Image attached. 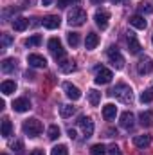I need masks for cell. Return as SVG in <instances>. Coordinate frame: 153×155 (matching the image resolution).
Listing matches in <instances>:
<instances>
[{"mask_svg":"<svg viewBox=\"0 0 153 155\" xmlns=\"http://www.w3.org/2000/svg\"><path fill=\"white\" fill-rule=\"evenodd\" d=\"M110 94L114 97H117L121 103H124V105H132L133 103V90L126 83H117L114 88L110 90Z\"/></svg>","mask_w":153,"mask_h":155,"instance_id":"obj_1","label":"cell"},{"mask_svg":"<svg viewBox=\"0 0 153 155\" xmlns=\"http://www.w3.org/2000/svg\"><path fill=\"white\" fill-rule=\"evenodd\" d=\"M41 130H43V124L38 119H27L24 123V134L29 135V137H38L41 134Z\"/></svg>","mask_w":153,"mask_h":155,"instance_id":"obj_2","label":"cell"},{"mask_svg":"<svg viewBox=\"0 0 153 155\" xmlns=\"http://www.w3.org/2000/svg\"><path fill=\"white\" fill-rule=\"evenodd\" d=\"M49 51L52 52V56L56 58L58 63L63 61V60H67V58H65V49H63V45H61L60 38H50L49 40Z\"/></svg>","mask_w":153,"mask_h":155,"instance_id":"obj_3","label":"cell"},{"mask_svg":"<svg viewBox=\"0 0 153 155\" xmlns=\"http://www.w3.org/2000/svg\"><path fill=\"white\" fill-rule=\"evenodd\" d=\"M86 20V13L81 9V7H74L70 13H69V25H74V27H79L83 25Z\"/></svg>","mask_w":153,"mask_h":155,"instance_id":"obj_4","label":"cell"},{"mask_svg":"<svg viewBox=\"0 0 153 155\" xmlns=\"http://www.w3.org/2000/svg\"><path fill=\"white\" fill-rule=\"evenodd\" d=\"M106 56H108L110 63L114 65L115 69H122V67H124V58H122V54L119 52L117 47H110V49L106 51Z\"/></svg>","mask_w":153,"mask_h":155,"instance_id":"obj_5","label":"cell"},{"mask_svg":"<svg viewBox=\"0 0 153 155\" xmlns=\"http://www.w3.org/2000/svg\"><path fill=\"white\" fill-rule=\"evenodd\" d=\"M112 71L110 69H106V67H97V71H96V83L97 85H108L110 81H112Z\"/></svg>","mask_w":153,"mask_h":155,"instance_id":"obj_6","label":"cell"},{"mask_svg":"<svg viewBox=\"0 0 153 155\" xmlns=\"http://www.w3.org/2000/svg\"><path fill=\"white\" fill-rule=\"evenodd\" d=\"M79 126H81V130H83V135L88 139V137H92L94 135V121H92V117H79Z\"/></svg>","mask_w":153,"mask_h":155,"instance_id":"obj_7","label":"cell"},{"mask_svg":"<svg viewBox=\"0 0 153 155\" xmlns=\"http://www.w3.org/2000/svg\"><path fill=\"white\" fill-rule=\"evenodd\" d=\"M151 71H153V60L148 58V56H142L137 63V72L144 76V74H150Z\"/></svg>","mask_w":153,"mask_h":155,"instance_id":"obj_8","label":"cell"},{"mask_svg":"<svg viewBox=\"0 0 153 155\" xmlns=\"http://www.w3.org/2000/svg\"><path fill=\"white\" fill-rule=\"evenodd\" d=\"M94 20H96L97 27L106 29V27H108V20H110V13H108V11H105V9H99V11H96Z\"/></svg>","mask_w":153,"mask_h":155,"instance_id":"obj_9","label":"cell"},{"mask_svg":"<svg viewBox=\"0 0 153 155\" xmlns=\"http://www.w3.org/2000/svg\"><path fill=\"white\" fill-rule=\"evenodd\" d=\"M27 63L34 69H45L47 67V60L41 54H29L27 56Z\"/></svg>","mask_w":153,"mask_h":155,"instance_id":"obj_10","label":"cell"},{"mask_svg":"<svg viewBox=\"0 0 153 155\" xmlns=\"http://www.w3.org/2000/svg\"><path fill=\"white\" fill-rule=\"evenodd\" d=\"M41 24H43L45 29H58L60 24H61V18L56 16V15H49V16H45V18L41 20Z\"/></svg>","mask_w":153,"mask_h":155,"instance_id":"obj_11","label":"cell"},{"mask_svg":"<svg viewBox=\"0 0 153 155\" xmlns=\"http://www.w3.org/2000/svg\"><path fill=\"white\" fill-rule=\"evenodd\" d=\"M31 108V101L27 99V97H20V99H15L13 101V110L15 112H27Z\"/></svg>","mask_w":153,"mask_h":155,"instance_id":"obj_12","label":"cell"},{"mask_svg":"<svg viewBox=\"0 0 153 155\" xmlns=\"http://www.w3.org/2000/svg\"><path fill=\"white\" fill-rule=\"evenodd\" d=\"M133 121H135V117H133L132 112H122V114H121V121H119V124H121L124 130H132L133 124H135Z\"/></svg>","mask_w":153,"mask_h":155,"instance_id":"obj_13","label":"cell"},{"mask_svg":"<svg viewBox=\"0 0 153 155\" xmlns=\"http://www.w3.org/2000/svg\"><path fill=\"white\" fill-rule=\"evenodd\" d=\"M63 88H65V94H67L72 101H77V99L81 97V90L77 88L76 85H72V83H63Z\"/></svg>","mask_w":153,"mask_h":155,"instance_id":"obj_14","label":"cell"},{"mask_svg":"<svg viewBox=\"0 0 153 155\" xmlns=\"http://www.w3.org/2000/svg\"><path fill=\"white\" fill-rule=\"evenodd\" d=\"M128 51H130L132 54H139V52H141V43L137 41V38H135L133 33H128Z\"/></svg>","mask_w":153,"mask_h":155,"instance_id":"obj_15","label":"cell"},{"mask_svg":"<svg viewBox=\"0 0 153 155\" xmlns=\"http://www.w3.org/2000/svg\"><path fill=\"white\" fill-rule=\"evenodd\" d=\"M97 43H99V36H97L96 33H88V35H86V38H85V47H86V51H94V49L97 47Z\"/></svg>","mask_w":153,"mask_h":155,"instance_id":"obj_16","label":"cell"},{"mask_svg":"<svg viewBox=\"0 0 153 155\" xmlns=\"http://www.w3.org/2000/svg\"><path fill=\"white\" fill-rule=\"evenodd\" d=\"M15 90H16V83H15V81H11V79L2 81V85H0V92H2L4 96H9V94H13Z\"/></svg>","mask_w":153,"mask_h":155,"instance_id":"obj_17","label":"cell"},{"mask_svg":"<svg viewBox=\"0 0 153 155\" xmlns=\"http://www.w3.org/2000/svg\"><path fill=\"white\" fill-rule=\"evenodd\" d=\"M150 143H151V137L150 135H135L133 137V144L137 146V148H148L150 146Z\"/></svg>","mask_w":153,"mask_h":155,"instance_id":"obj_18","label":"cell"},{"mask_svg":"<svg viewBox=\"0 0 153 155\" xmlns=\"http://www.w3.org/2000/svg\"><path fill=\"white\" fill-rule=\"evenodd\" d=\"M115 116H117V107H115V105L108 103V105H105V107H103V117H105L106 121L115 119Z\"/></svg>","mask_w":153,"mask_h":155,"instance_id":"obj_19","label":"cell"},{"mask_svg":"<svg viewBox=\"0 0 153 155\" xmlns=\"http://www.w3.org/2000/svg\"><path fill=\"white\" fill-rule=\"evenodd\" d=\"M130 25H133L135 29H146V20H144V16L142 15H133L132 18H130Z\"/></svg>","mask_w":153,"mask_h":155,"instance_id":"obj_20","label":"cell"},{"mask_svg":"<svg viewBox=\"0 0 153 155\" xmlns=\"http://www.w3.org/2000/svg\"><path fill=\"white\" fill-rule=\"evenodd\" d=\"M27 27H29V20H27V18L18 16V18L13 20V29H15V31H25Z\"/></svg>","mask_w":153,"mask_h":155,"instance_id":"obj_21","label":"cell"},{"mask_svg":"<svg viewBox=\"0 0 153 155\" xmlns=\"http://www.w3.org/2000/svg\"><path fill=\"white\" fill-rule=\"evenodd\" d=\"M15 69H16V60H15V58H5V60L2 61V72L9 74V72H13Z\"/></svg>","mask_w":153,"mask_h":155,"instance_id":"obj_22","label":"cell"},{"mask_svg":"<svg viewBox=\"0 0 153 155\" xmlns=\"http://www.w3.org/2000/svg\"><path fill=\"white\" fill-rule=\"evenodd\" d=\"M139 121H141V124L146 126V128L153 126V112H141V114H139Z\"/></svg>","mask_w":153,"mask_h":155,"instance_id":"obj_23","label":"cell"},{"mask_svg":"<svg viewBox=\"0 0 153 155\" xmlns=\"http://www.w3.org/2000/svg\"><path fill=\"white\" fill-rule=\"evenodd\" d=\"M99 101H101V92H97V90H88V103L92 105V107H97L99 105Z\"/></svg>","mask_w":153,"mask_h":155,"instance_id":"obj_24","label":"cell"},{"mask_svg":"<svg viewBox=\"0 0 153 155\" xmlns=\"http://www.w3.org/2000/svg\"><path fill=\"white\" fill-rule=\"evenodd\" d=\"M60 114H61V117H70L76 114V107H72V105H61L60 107Z\"/></svg>","mask_w":153,"mask_h":155,"instance_id":"obj_25","label":"cell"},{"mask_svg":"<svg viewBox=\"0 0 153 155\" xmlns=\"http://www.w3.org/2000/svg\"><path fill=\"white\" fill-rule=\"evenodd\" d=\"M11 130H13V124L7 117L2 119V137H9L11 135Z\"/></svg>","mask_w":153,"mask_h":155,"instance_id":"obj_26","label":"cell"},{"mask_svg":"<svg viewBox=\"0 0 153 155\" xmlns=\"http://www.w3.org/2000/svg\"><path fill=\"white\" fill-rule=\"evenodd\" d=\"M60 69L63 72H72V71H76V63L69 61V60H63V61H60Z\"/></svg>","mask_w":153,"mask_h":155,"instance_id":"obj_27","label":"cell"},{"mask_svg":"<svg viewBox=\"0 0 153 155\" xmlns=\"http://www.w3.org/2000/svg\"><path fill=\"white\" fill-rule=\"evenodd\" d=\"M139 13L144 16V15H151L153 13V5L150 4V2H141L139 4Z\"/></svg>","mask_w":153,"mask_h":155,"instance_id":"obj_28","label":"cell"},{"mask_svg":"<svg viewBox=\"0 0 153 155\" xmlns=\"http://www.w3.org/2000/svg\"><path fill=\"white\" fill-rule=\"evenodd\" d=\"M50 155H69V148L65 144H58L50 150Z\"/></svg>","mask_w":153,"mask_h":155,"instance_id":"obj_29","label":"cell"},{"mask_svg":"<svg viewBox=\"0 0 153 155\" xmlns=\"http://www.w3.org/2000/svg\"><path fill=\"white\" fill-rule=\"evenodd\" d=\"M49 139H52V141H56L58 137H60V134H61V130H60V126H56V124H52V126H49Z\"/></svg>","mask_w":153,"mask_h":155,"instance_id":"obj_30","label":"cell"},{"mask_svg":"<svg viewBox=\"0 0 153 155\" xmlns=\"http://www.w3.org/2000/svg\"><path fill=\"white\" fill-rule=\"evenodd\" d=\"M90 153L92 155H106V148H105V144H94L92 148H90Z\"/></svg>","mask_w":153,"mask_h":155,"instance_id":"obj_31","label":"cell"},{"mask_svg":"<svg viewBox=\"0 0 153 155\" xmlns=\"http://www.w3.org/2000/svg\"><path fill=\"white\" fill-rule=\"evenodd\" d=\"M153 101V88H148L141 94V103H151Z\"/></svg>","mask_w":153,"mask_h":155,"instance_id":"obj_32","label":"cell"},{"mask_svg":"<svg viewBox=\"0 0 153 155\" xmlns=\"http://www.w3.org/2000/svg\"><path fill=\"white\" fill-rule=\"evenodd\" d=\"M40 43H41V36H40V35H34V36H31V38L25 40V45H27V47H38Z\"/></svg>","mask_w":153,"mask_h":155,"instance_id":"obj_33","label":"cell"},{"mask_svg":"<svg viewBox=\"0 0 153 155\" xmlns=\"http://www.w3.org/2000/svg\"><path fill=\"white\" fill-rule=\"evenodd\" d=\"M67 40H69V43H70L72 47H77V45H79V35H77V33H69V35H67Z\"/></svg>","mask_w":153,"mask_h":155,"instance_id":"obj_34","label":"cell"},{"mask_svg":"<svg viewBox=\"0 0 153 155\" xmlns=\"http://www.w3.org/2000/svg\"><path fill=\"white\" fill-rule=\"evenodd\" d=\"M13 43V36L11 35H2V47H7Z\"/></svg>","mask_w":153,"mask_h":155,"instance_id":"obj_35","label":"cell"},{"mask_svg":"<svg viewBox=\"0 0 153 155\" xmlns=\"http://www.w3.org/2000/svg\"><path fill=\"white\" fill-rule=\"evenodd\" d=\"M13 150H16V155H24V144H22V141H18L16 144H13Z\"/></svg>","mask_w":153,"mask_h":155,"instance_id":"obj_36","label":"cell"},{"mask_svg":"<svg viewBox=\"0 0 153 155\" xmlns=\"http://www.w3.org/2000/svg\"><path fill=\"white\" fill-rule=\"evenodd\" d=\"M108 155H122V153H121L119 146H115V144H112V146L108 148Z\"/></svg>","mask_w":153,"mask_h":155,"instance_id":"obj_37","label":"cell"},{"mask_svg":"<svg viewBox=\"0 0 153 155\" xmlns=\"http://www.w3.org/2000/svg\"><path fill=\"white\" fill-rule=\"evenodd\" d=\"M105 134H106V137H115V135H117V130H114V128H110V130H106Z\"/></svg>","mask_w":153,"mask_h":155,"instance_id":"obj_38","label":"cell"},{"mask_svg":"<svg viewBox=\"0 0 153 155\" xmlns=\"http://www.w3.org/2000/svg\"><path fill=\"white\" fill-rule=\"evenodd\" d=\"M70 4V0H58V7H67Z\"/></svg>","mask_w":153,"mask_h":155,"instance_id":"obj_39","label":"cell"},{"mask_svg":"<svg viewBox=\"0 0 153 155\" xmlns=\"http://www.w3.org/2000/svg\"><path fill=\"white\" fill-rule=\"evenodd\" d=\"M69 137H70V139H76V137H77L76 130H72V128H70V130H69Z\"/></svg>","mask_w":153,"mask_h":155,"instance_id":"obj_40","label":"cell"},{"mask_svg":"<svg viewBox=\"0 0 153 155\" xmlns=\"http://www.w3.org/2000/svg\"><path fill=\"white\" fill-rule=\"evenodd\" d=\"M31 155H45V153H43L41 150H33V152H31Z\"/></svg>","mask_w":153,"mask_h":155,"instance_id":"obj_41","label":"cell"},{"mask_svg":"<svg viewBox=\"0 0 153 155\" xmlns=\"http://www.w3.org/2000/svg\"><path fill=\"white\" fill-rule=\"evenodd\" d=\"M25 78H27V79H33L34 74H33V72H25Z\"/></svg>","mask_w":153,"mask_h":155,"instance_id":"obj_42","label":"cell"},{"mask_svg":"<svg viewBox=\"0 0 153 155\" xmlns=\"http://www.w3.org/2000/svg\"><path fill=\"white\" fill-rule=\"evenodd\" d=\"M50 2H52V0H41V4H43V5H50Z\"/></svg>","mask_w":153,"mask_h":155,"instance_id":"obj_43","label":"cell"},{"mask_svg":"<svg viewBox=\"0 0 153 155\" xmlns=\"http://www.w3.org/2000/svg\"><path fill=\"white\" fill-rule=\"evenodd\" d=\"M105 0H92V4H103Z\"/></svg>","mask_w":153,"mask_h":155,"instance_id":"obj_44","label":"cell"},{"mask_svg":"<svg viewBox=\"0 0 153 155\" xmlns=\"http://www.w3.org/2000/svg\"><path fill=\"white\" fill-rule=\"evenodd\" d=\"M112 2H114L115 5H117V4H121V2H122V0H112Z\"/></svg>","mask_w":153,"mask_h":155,"instance_id":"obj_45","label":"cell"},{"mask_svg":"<svg viewBox=\"0 0 153 155\" xmlns=\"http://www.w3.org/2000/svg\"><path fill=\"white\" fill-rule=\"evenodd\" d=\"M151 41H153V35H151Z\"/></svg>","mask_w":153,"mask_h":155,"instance_id":"obj_46","label":"cell"},{"mask_svg":"<svg viewBox=\"0 0 153 155\" xmlns=\"http://www.w3.org/2000/svg\"><path fill=\"white\" fill-rule=\"evenodd\" d=\"M2 155H7V153H2Z\"/></svg>","mask_w":153,"mask_h":155,"instance_id":"obj_47","label":"cell"}]
</instances>
